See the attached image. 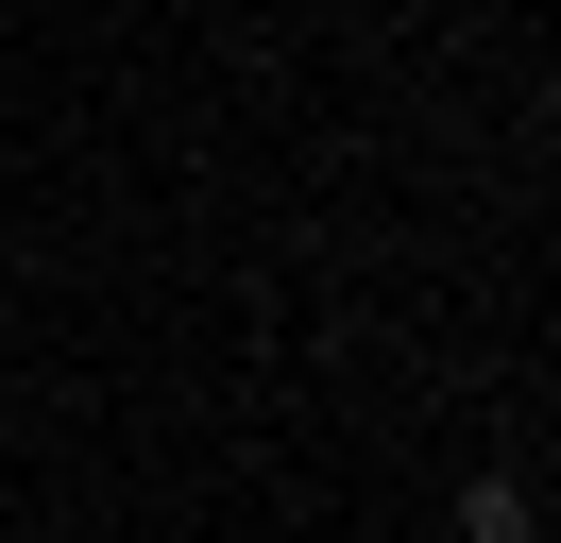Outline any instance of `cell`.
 Masks as SVG:
<instances>
[{
	"label": "cell",
	"mask_w": 561,
	"mask_h": 543,
	"mask_svg": "<svg viewBox=\"0 0 561 543\" xmlns=\"http://www.w3.org/2000/svg\"><path fill=\"white\" fill-rule=\"evenodd\" d=\"M459 543H527V475H477L459 493Z\"/></svg>",
	"instance_id": "1"
}]
</instances>
